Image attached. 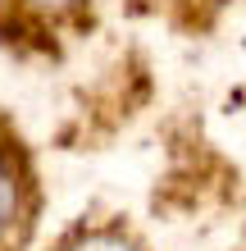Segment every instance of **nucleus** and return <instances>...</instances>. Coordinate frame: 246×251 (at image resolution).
Listing matches in <instances>:
<instances>
[{
    "mask_svg": "<svg viewBox=\"0 0 246 251\" xmlns=\"http://www.w3.org/2000/svg\"><path fill=\"white\" fill-rule=\"evenodd\" d=\"M41 192L23 142L0 124V251H23L37 228Z\"/></svg>",
    "mask_w": 246,
    "mask_h": 251,
    "instance_id": "1",
    "label": "nucleus"
},
{
    "mask_svg": "<svg viewBox=\"0 0 246 251\" xmlns=\"http://www.w3.org/2000/svg\"><path fill=\"white\" fill-rule=\"evenodd\" d=\"M55 251H146L133 233L114 219H82L78 228H68Z\"/></svg>",
    "mask_w": 246,
    "mask_h": 251,
    "instance_id": "2",
    "label": "nucleus"
},
{
    "mask_svg": "<svg viewBox=\"0 0 246 251\" xmlns=\"http://www.w3.org/2000/svg\"><path fill=\"white\" fill-rule=\"evenodd\" d=\"M19 14H32V19H73V14L87 5V0H9Z\"/></svg>",
    "mask_w": 246,
    "mask_h": 251,
    "instance_id": "3",
    "label": "nucleus"
}]
</instances>
